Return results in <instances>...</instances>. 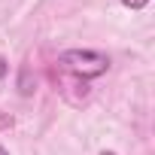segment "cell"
I'll return each instance as SVG.
<instances>
[{
  "mask_svg": "<svg viewBox=\"0 0 155 155\" xmlns=\"http://www.w3.org/2000/svg\"><path fill=\"white\" fill-rule=\"evenodd\" d=\"M61 67L70 70L73 76L94 79V76H104L110 70V58L104 52H91V49H70L61 55Z\"/></svg>",
  "mask_w": 155,
  "mask_h": 155,
  "instance_id": "obj_1",
  "label": "cell"
},
{
  "mask_svg": "<svg viewBox=\"0 0 155 155\" xmlns=\"http://www.w3.org/2000/svg\"><path fill=\"white\" fill-rule=\"evenodd\" d=\"M122 3H125V6H131V9H143L149 0H122Z\"/></svg>",
  "mask_w": 155,
  "mask_h": 155,
  "instance_id": "obj_2",
  "label": "cell"
},
{
  "mask_svg": "<svg viewBox=\"0 0 155 155\" xmlns=\"http://www.w3.org/2000/svg\"><path fill=\"white\" fill-rule=\"evenodd\" d=\"M0 76H6V61L0 58Z\"/></svg>",
  "mask_w": 155,
  "mask_h": 155,
  "instance_id": "obj_3",
  "label": "cell"
},
{
  "mask_svg": "<svg viewBox=\"0 0 155 155\" xmlns=\"http://www.w3.org/2000/svg\"><path fill=\"white\" fill-rule=\"evenodd\" d=\"M0 155H9V152H6V149H3V146H0Z\"/></svg>",
  "mask_w": 155,
  "mask_h": 155,
  "instance_id": "obj_4",
  "label": "cell"
},
{
  "mask_svg": "<svg viewBox=\"0 0 155 155\" xmlns=\"http://www.w3.org/2000/svg\"><path fill=\"white\" fill-rule=\"evenodd\" d=\"M101 155H116V152H101Z\"/></svg>",
  "mask_w": 155,
  "mask_h": 155,
  "instance_id": "obj_5",
  "label": "cell"
}]
</instances>
